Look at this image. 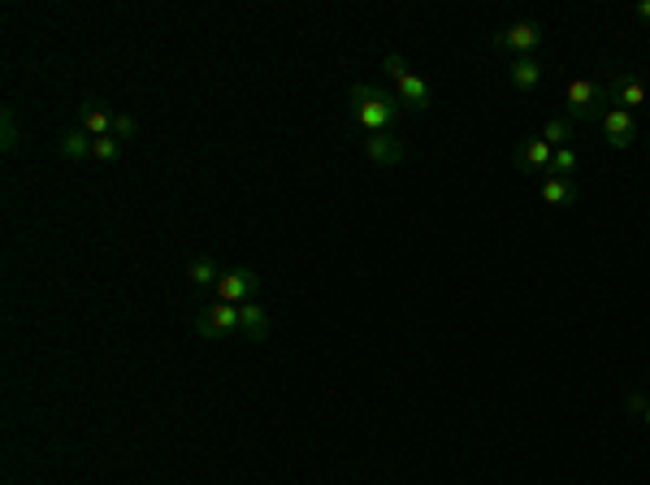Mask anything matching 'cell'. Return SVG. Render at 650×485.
Instances as JSON below:
<instances>
[{
	"instance_id": "d6986e66",
	"label": "cell",
	"mask_w": 650,
	"mask_h": 485,
	"mask_svg": "<svg viewBox=\"0 0 650 485\" xmlns=\"http://www.w3.org/2000/svg\"><path fill=\"white\" fill-rule=\"evenodd\" d=\"M572 170H577V152H572V148H555V156H551V170H547V174L564 178V174H572Z\"/></svg>"
},
{
	"instance_id": "44dd1931",
	"label": "cell",
	"mask_w": 650,
	"mask_h": 485,
	"mask_svg": "<svg viewBox=\"0 0 650 485\" xmlns=\"http://www.w3.org/2000/svg\"><path fill=\"white\" fill-rule=\"evenodd\" d=\"M92 156H96V160H118L121 143L113 135H104V139H96V143H92Z\"/></svg>"
},
{
	"instance_id": "4fadbf2b",
	"label": "cell",
	"mask_w": 650,
	"mask_h": 485,
	"mask_svg": "<svg viewBox=\"0 0 650 485\" xmlns=\"http://www.w3.org/2000/svg\"><path fill=\"white\" fill-rule=\"evenodd\" d=\"M187 282H191L196 291H204V286H217V282H221V269H217L213 256H196V260L187 265Z\"/></svg>"
},
{
	"instance_id": "9a60e30c",
	"label": "cell",
	"mask_w": 650,
	"mask_h": 485,
	"mask_svg": "<svg viewBox=\"0 0 650 485\" xmlns=\"http://www.w3.org/2000/svg\"><path fill=\"white\" fill-rule=\"evenodd\" d=\"M542 139H547L551 148H568L572 139H577V126H572L568 117H547V126H542Z\"/></svg>"
},
{
	"instance_id": "ba28073f",
	"label": "cell",
	"mask_w": 650,
	"mask_h": 485,
	"mask_svg": "<svg viewBox=\"0 0 650 485\" xmlns=\"http://www.w3.org/2000/svg\"><path fill=\"white\" fill-rule=\"evenodd\" d=\"M598 126H603V135H607L611 148H620V152H625V148H633V139H637V117H633L629 109H616V104L603 113V121H598Z\"/></svg>"
},
{
	"instance_id": "603a6c76",
	"label": "cell",
	"mask_w": 650,
	"mask_h": 485,
	"mask_svg": "<svg viewBox=\"0 0 650 485\" xmlns=\"http://www.w3.org/2000/svg\"><path fill=\"white\" fill-rule=\"evenodd\" d=\"M637 18L650 22V0H642V5H637Z\"/></svg>"
},
{
	"instance_id": "9c48e42d",
	"label": "cell",
	"mask_w": 650,
	"mask_h": 485,
	"mask_svg": "<svg viewBox=\"0 0 650 485\" xmlns=\"http://www.w3.org/2000/svg\"><path fill=\"white\" fill-rule=\"evenodd\" d=\"M403 139L394 135V131H382V135H369L364 139V156L374 160V165H399L403 160Z\"/></svg>"
},
{
	"instance_id": "8992f818",
	"label": "cell",
	"mask_w": 650,
	"mask_h": 485,
	"mask_svg": "<svg viewBox=\"0 0 650 485\" xmlns=\"http://www.w3.org/2000/svg\"><path fill=\"white\" fill-rule=\"evenodd\" d=\"M260 295V277L257 269H221V282H217V299L221 304H252Z\"/></svg>"
},
{
	"instance_id": "5bb4252c",
	"label": "cell",
	"mask_w": 650,
	"mask_h": 485,
	"mask_svg": "<svg viewBox=\"0 0 650 485\" xmlns=\"http://www.w3.org/2000/svg\"><path fill=\"white\" fill-rule=\"evenodd\" d=\"M551 156H555V148L542 135L525 139V148H520V165H525V170H551Z\"/></svg>"
},
{
	"instance_id": "277c9868",
	"label": "cell",
	"mask_w": 650,
	"mask_h": 485,
	"mask_svg": "<svg viewBox=\"0 0 650 485\" xmlns=\"http://www.w3.org/2000/svg\"><path fill=\"white\" fill-rule=\"evenodd\" d=\"M542 39H547V26H542V22H512V26L494 31V48H499V53H512V57H529Z\"/></svg>"
},
{
	"instance_id": "2e32d148",
	"label": "cell",
	"mask_w": 650,
	"mask_h": 485,
	"mask_svg": "<svg viewBox=\"0 0 650 485\" xmlns=\"http://www.w3.org/2000/svg\"><path fill=\"white\" fill-rule=\"evenodd\" d=\"M542 199H547V204H572V199H577V187H572L568 178L547 174L542 178Z\"/></svg>"
},
{
	"instance_id": "6da1fadb",
	"label": "cell",
	"mask_w": 650,
	"mask_h": 485,
	"mask_svg": "<svg viewBox=\"0 0 650 485\" xmlns=\"http://www.w3.org/2000/svg\"><path fill=\"white\" fill-rule=\"evenodd\" d=\"M352 104H355V121L369 131V135H382V131H391L394 117L403 113V100L391 96L386 87H369V82H355L352 92Z\"/></svg>"
},
{
	"instance_id": "e0dca14e",
	"label": "cell",
	"mask_w": 650,
	"mask_h": 485,
	"mask_svg": "<svg viewBox=\"0 0 650 485\" xmlns=\"http://www.w3.org/2000/svg\"><path fill=\"white\" fill-rule=\"evenodd\" d=\"M92 143H96V139L87 135V131H70V135H61V156H70V160H87V156H92Z\"/></svg>"
},
{
	"instance_id": "ffe728a7",
	"label": "cell",
	"mask_w": 650,
	"mask_h": 485,
	"mask_svg": "<svg viewBox=\"0 0 650 485\" xmlns=\"http://www.w3.org/2000/svg\"><path fill=\"white\" fill-rule=\"evenodd\" d=\"M139 135V121L131 113H118L113 117V139H118V143H131V139Z\"/></svg>"
},
{
	"instance_id": "7a4b0ae2",
	"label": "cell",
	"mask_w": 650,
	"mask_h": 485,
	"mask_svg": "<svg viewBox=\"0 0 650 485\" xmlns=\"http://www.w3.org/2000/svg\"><path fill=\"white\" fill-rule=\"evenodd\" d=\"M564 109H568V121H603V113L611 109V92L594 78H568L564 82Z\"/></svg>"
},
{
	"instance_id": "7c38bea8",
	"label": "cell",
	"mask_w": 650,
	"mask_h": 485,
	"mask_svg": "<svg viewBox=\"0 0 650 485\" xmlns=\"http://www.w3.org/2000/svg\"><path fill=\"white\" fill-rule=\"evenodd\" d=\"M542 74H547V65H542L538 57H516L512 70H508V78H512L516 92H533V87L542 82Z\"/></svg>"
},
{
	"instance_id": "7402d4cb",
	"label": "cell",
	"mask_w": 650,
	"mask_h": 485,
	"mask_svg": "<svg viewBox=\"0 0 650 485\" xmlns=\"http://www.w3.org/2000/svg\"><path fill=\"white\" fill-rule=\"evenodd\" d=\"M625 403H629L633 412H642V421H646V425H650V399H642V394H629Z\"/></svg>"
},
{
	"instance_id": "30bf717a",
	"label": "cell",
	"mask_w": 650,
	"mask_h": 485,
	"mask_svg": "<svg viewBox=\"0 0 650 485\" xmlns=\"http://www.w3.org/2000/svg\"><path fill=\"white\" fill-rule=\"evenodd\" d=\"M113 117L118 113H109V104H104V100H82L79 131H87L92 139H104V135H113Z\"/></svg>"
},
{
	"instance_id": "ac0fdd59",
	"label": "cell",
	"mask_w": 650,
	"mask_h": 485,
	"mask_svg": "<svg viewBox=\"0 0 650 485\" xmlns=\"http://www.w3.org/2000/svg\"><path fill=\"white\" fill-rule=\"evenodd\" d=\"M18 143H22L18 113H14V109H5V113H0V148H5V152H18Z\"/></svg>"
},
{
	"instance_id": "3957f363",
	"label": "cell",
	"mask_w": 650,
	"mask_h": 485,
	"mask_svg": "<svg viewBox=\"0 0 650 485\" xmlns=\"http://www.w3.org/2000/svg\"><path fill=\"white\" fill-rule=\"evenodd\" d=\"M386 70H391L394 87H399V100H403V109H412V113H425L430 109V82L416 74L408 61L399 57V53H391L386 57Z\"/></svg>"
},
{
	"instance_id": "52a82bcc",
	"label": "cell",
	"mask_w": 650,
	"mask_h": 485,
	"mask_svg": "<svg viewBox=\"0 0 650 485\" xmlns=\"http://www.w3.org/2000/svg\"><path fill=\"white\" fill-rule=\"evenodd\" d=\"M607 92H611V104H616V109H629V113H633V109H642V104L650 100V87L633 74V70H625V74L611 78Z\"/></svg>"
},
{
	"instance_id": "5b68a950",
	"label": "cell",
	"mask_w": 650,
	"mask_h": 485,
	"mask_svg": "<svg viewBox=\"0 0 650 485\" xmlns=\"http://www.w3.org/2000/svg\"><path fill=\"white\" fill-rule=\"evenodd\" d=\"M196 330L199 338H209V343H221V338H230V334H238V308L235 304H209V308H199L196 316Z\"/></svg>"
},
{
	"instance_id": "8fae6325",
	"label": "cell",
	"mask_w": 650,
	"mask_h": 485,
	"mask_svg": "<svg viewBox=\"0 0 650 485\" xmlns=\"http://www.w3.org/2000/svg\"><path fill=\"white\" fill-rule=\"evenodd\" d=\"M238 334L252 338V343H265L269 338V308L265 304H238Z\"/></svg>"
}]
</instances>
